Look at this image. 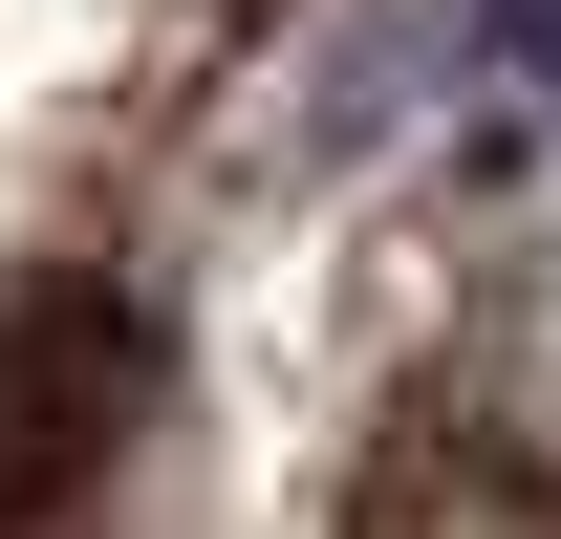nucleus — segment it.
<instances>
[{
  "mask_svg": "<svg viewBox=\"0 0 561 539\" xmlns=\"http://www.w3.org/2000/svg\"><path fill=\"white\" fill-rule=\"evenodd\" d=\"M130 367H151V324L108 280H22V302H0V539H44L87 474H108Z\"/></svg>",
  "mask_w": 561,
  "mask_h": 539,
  "instance_id": "1",
  "label": "nucleus"
},
{
  "mask_svg": "<svg viewBox=\"0 0 561 539\" xmlns=\"http://www.w3.org/2000/svg\"><path fill=\"white\" fill-rule=\"evenodd\" d=\"M496 44H518V87H561V0H476Z\"/></svg>",
  "mask_w": 561,
  "mask_h": 539,
  "instance_id": "2",
  "label": "nucleus"
}]
</instances>
